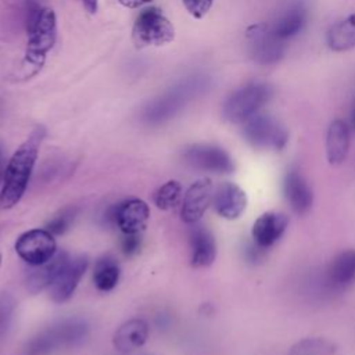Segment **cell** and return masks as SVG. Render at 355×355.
<instances>
[{
    "label": "cell",
    "instance_id": "2e32d148",
    "mask_svg": "<svg viewBox=\"0 0 355 355\" xmlns=\"http://www.w3.org/2000/svg\"><path fill=\"white\" fill-rule=\"evenodd\" d=\"M212 205L220 218L234 220L245 211V191L233 182H223L214 190Z\"/></svg>",
    "mask_w": 355,
    "mask_h": 355
},
{
    "label": "cell",
    "instance_id": "484cf974",
    "mask_svg": "<svg viewBox=\"0 0 355 355\" xmlns=\"http://www.w3.org/2000/svg\"><path fill=\"white\" fill-rule=\"evenodd\" d=\"M183 200V190L178 180H168L154 193V204L162 211L176 208Z\"/></svg>",
    "mask_w": 355,
    "mask_h": 355
},
{
    "label": "cell",
    "instance_id": "44dd1931",
    "mask_svg": "<svg viewBox=\"0 0 355 355\" xmlns=\"http://www.w3.org/2000/svg\"><path fill=\"white\" fill-rule=\"evenodd\" d=\"M69 255L65 251L57 252L50 261L43 265L33 266V269L26 276V288L29 293L36 294L53 284L58 273L67 263Z\"/></svg>",
    "mask_w": 355,
    "mask_h": 355
},
{
    "label": "cell",
    "instance_id": "8992f818",
    "mask_svg": "<svg viewBox=\"0 0 355 355\" xmlns=\"http://www.w3.org/2000/svg\"><path fill=\"white\" fill-rule=\"evenodd\" d=\"M243 137L255 150L282 151L288 143L284 126L272 115L257 112L243 122Z\"/></svg>",
    "mask_w": 355,
    "mask_h": 355
},
{
    "label": "cell",
    "instance_id": "cb8c5ba5",
    "mask_svg": "<svg viewBox=\"0 0 355 355\" xmlns=\"http://www.w3.org/2000/svg\"><path fill=\"white\" fill-rule=\"evenodd\" d=\"M119 276L121 269L114 257L105 255L96 262L93 282L100 291H111L118 284Z\"/></svg>",
    "mask_w": 355,
    "mask_h": 355
},
{
    "label": "cell",
    "instance_id": "5bb4252c",
    "mask_svg": "<svg viewBox=\"0 0 355 355\" xmlns=\"http://www.w3.org/2000/svg\"><path fill=\"white\" fill-rule=\"evenodd\" d=\"M89 266V259L85 255L69 257L57 279L53 282L50 288V297L55 302L68 301L75 293L80 279L83 277L86 269Z\"/></svg>",
    "mask_w": 355,
    "mask_h": 355
},
{
    "label": "cell",
    "instance_id": "6da1fadb",
    "mask_svg": "<svg viewBox=\"0 0 355 355\" xmlns=\"http://www.w3.org/2000/svg\"><path fill=\"white\" fill-rule=\"evenodd\" d=\"M26 49L22 62V69L29 78L36 75L43 67L49 51L57 40V15L50 7H40L31 3L26 14Z\"/></svg>",
    "mask_w": 355,
    "mask_h": 355
},
{
    "label": "cell",
    "instance_id": "d6a6232c",
    "mask_svg": "<svg viewBox=\"0 0 355 355\" xmlns=\"http://www.w3.org/2000/svg\"><path fill=\"white\" fill-rule=\"evenodd\" d=\"M82 4L85 7V10L89 14H96L97 8H98V0H82Z\"/></svg>",
    "mask_w": 355,
    "mask_h": 355
},
{
    "label": "cell",
    "instance_id": "30bf717a",
    "mask_svg": "<svg viewBox=\"0 0 355 355\" xmlns=\"http://www.w3.org/2000/svg\"><path fill=\"white\" fill-rule=\"evenodd\" d=\"M18 257L31 266H39L50 261L57 254L54 234L47 229H31L24 232L15 241Z\"/></svg>",
    "mask_w": 355,
    "mask_h": 355
},
{
    "label": "cell",
    "instance_id": "4fadbf2b",
    "mask_svg": "<svg viewBox=\"0 0 355 355\" xmlns=\"http://www.w3.org/2000/svg\"><path fill=\"white\" fill-rule=\"evenodd\" d=\"M212 196L214 186L211 179L202 178L191 183L182 200V220L187 225L200 222L208 207L212 204Z\"/></svg>",
    "mask_w": 355,
    "mask_h": 355
},
{
    "label": "cell",
    "instance_id": "277c9868",
    "mask_svg": "<svg viewBox=\"0 0 355 355\" xmlns=\"http://www.w3.org/2000/svg\"><path fill=\"white\" fill-rule=\"evenodd\" d=\"M204 89V79L189 78L164 94L148 103L143 111V121L150 125H159L178 115L184 105Z\"/></svg>",
    "mask_w": 355,
    "mask_h": 355
},
{
    "label": "cell",
    "instance_id": "1f68e13d",
    "mask_svg": "<svg viewBox=\"0 0 355 355\" xmlns=\"http://www.w3.org/2000/svg\"><path fill=\"white\" fill-rule=\"evenodd\" d=\"M123 7H128V8H137V7H141L144 4H148L154 0H118Z\"/></svg>",
    "mask_w": 355,
    "mask_h": 355
},
{
    "label": "cell",
    "instance_id": "52a82bcc",
    "mask_svg": "<svg viewBox=\"0 0 355 355\" xmlns=\"http://www.w3.org/2000/svg\"><path fill=\"white\" fill-rule=\"evenodd\" d=\"M132 36L137 47H158L175 39V28L159 8L150 7L136 17Z\"/></svg>",
    "mask_w": 355,
    "mask_h": 355
},
{
    "label": "cell",
    "instance_id": "d6986e66",
    "mask_svg": "<svg viewBox=\"0 0 355 355\" xmlns=\"http://www.w3.org/2000/svg\"><path fill=\"white\" fill-rule=\"evenodd\" d=\"M148 323L141 318H133L123 322L112 336L114 348L122 354L133 352L141 348L148 338Z\"/></svg>",
    "mask_w": 355,
    "mask_h": 355
},
{
    "label": "cell",
    "instance_id": "d4e9b609",
    "mask_svg": "<svg viewBox=\"0 0 355 355\" xmlns=\"http://www.w3.org/2000/svg\"><path fill=\"white\" fill-rule=\"evenodd\" d=\"M337 345L326 337H305L295 341L287 355H334Z\"/></svg>",
    "mask_w": 355,
    "mask_h": 355
},
{
    "label": "cell",
    "instance_id": "5b68a950",
    "mask_svg": "<svg viewBox=\"0 0 355 355\" xmlns=\"http://www.w3.org/2000/svg\"><path fill=\"white\" fill-rule=\"evenodd\" d=\"M272 87L266 83L252 82L233 92L222 107V116L230 123H243L269 101Z\"/></svg>",
    "mask_w": 355,
    "mask_h": 355
},
{
    "label": "cell",
    "instance_id": "83f0119b",
    "mask_svg": "<svg viewBox=\"0 0 355 355\" xmlns=\"http://www.w3.org/2000/svg\"><path fill=\"white\" fill-rule=\"evenodd\" d=\"M76 214H78V209L75 207H68V208H64L61 209L54 218H51L47 225H46V229L54 234V236H60V234H64L67 230L71 229L75 218H76Z\"/></svg>",
    "mask_w": 355,
    "mask_h": 355
},
{
    "label": "cell",
    "instance_id": "9a60e30c",
    "mask_svg": "<svg viewBox=\"0 0 355 355\" xmlns=\"http://www.w3.org/2000/svg\"><path fill=\"white\" fill-rule=\"evenodd\" d=\"M324 286L329 291L340 293L355 283V250L338 252L327 265L324 273Z\"/></svg>",
    "mask_w": 355,
    "mask_h": 355
},
{
    "label": "cell",
    "instance_id": "4316f807",
    "mask_svg": "<svg viewBox=\"0 0 355 355\" xmlns=\"http://www.w3.org/2000/svg\"><path fill=\"white\" fill-rule=\"evenodd\" d=\"M15 298L8 293H0V341L7 336L15 313Z\"/></svg>",
    "mask_w": 355,
    "mask_h": 355
},
{
    "label": "cell",
    "instance_id": "ffe728a7",
    "mask_svg": "<svg viewBox=\"0 0 355 355\" xmlns=\"http://www.w3.org/2000/svg\"><path fill=\"white\" fill-rule=\"evenodd\" d=\"M351 130L343 119H334L326 133V157L330 165H341L349 151Z\"/></svg>",
    "mask_w": 355,
    "mask_h": 355
},
{
    "label": "cell",
    "instance_id": "7402d4cb",
    "mask_svg": "<svg viewBox=\"0 0 355 355\" xmlns=\"http://www.w3.org/2000/svg\"><path fill=\"white\" fill-rule=\"evenodd\" d=\"M306 19L308 12L305 6L301 3H294L277 15L270 28L282 40L286 42L287 39H291L301 33L306 24Z\"/></svg>",
    "mask_w": 355,
    "mask_h": 355
},
{
    "label": "cell",
    "instance_id": "f1b7e54d",
    "mask_svg": "<svg viewBox=\"0 0 355 355\" xmlns=\"http://www.w3.org/2000/svg\"><path fill=\"white\" fill-rule=\"evenodd\" d=\"M241 255H243V259H244L245 263H248L251 266H255V265H259L265 261V258L268 255V248L259 245L251 237V240H245L243 243Z\"/></svg>",
    "mask_w": 355,
    "mask_h": 355
},
{
    "label": "cell",
    "instance_id": "7a4b0ae2",
    "mask_svg": "<svg viewBox=\"0 0 355 355\" xmlns=\"http://www.w3.org/2000/svg\"><path fill=\"white\" fill-rule=\"evenodd\" d=\"M43 136L44 132L42 128L33 130L31 136L14 151L11 158L7 161L0 190L1 209L12 208L25 194L37 159L39 146Z\"/></svg>",
    "mask_w": 355,
    "mask_h": 355
},
{
    "label": "cell",
    "instance_id": "603a6c76",
    "mask_svg": "<svg viewBox=\"0 0 355 355\" xmlns=\"http://www.w3.org/2000/svg\"><path fill=\"white\" fill-rule=\"evenodd\" d=\"M326 43L333 51H347L355 47V12L334 22L329 28Z\"/></svg>",
    "mask_w": 355,
    "mask_h": 355
},
{
    "label": "cell",
    "instance_id": "8fae6325",
    "mask_svg": "<svg viewBox=\"0 0 355 355\" xmlns=\"http://www.w3.org/2000/svg\"><path fill=\"white\" fill-rule=\"evenodd\" d=\"M148 218L150 208L140 198H129L114 204L107 212V220L115 223L123 234H140Z\"/></svg>",
    "mask_w": 355,
    "mask_h": 355
},
{
    "label": "cell",
    "instance_id": "7c38bea8",
    "mask_svg": "<svg viewBox=\"0 0 355 355\" xmlns=\"http://www.w3.org/2000/svg\"><path fill=\"white\" fill-rule=\"evenodd\" d=\"M283 194L291 211L297 215L309 212L313 204V191L297 166H288L283 175Z\"/></svg>",
    "mask_w": 355,
    "mask_h": 355
},
{
    "label": "cell",
    "instance_id": "e575fe53",
    "mask_svg": "<svg viewBox=\"0 0 355 355\" xmlns=\"http://www.w3.org/2000/svg\"><path fill=\"white\" fill-rule=\"evenodd\" d=\"M348 126H349L351 133H355V101H354V104H352V107H351V111H349Z\"/></svg>",
    "mask_w": 355,
    "mask_h": 355
},
{
    "label": "cell",
    "instance_id": "e0dca14e",
    "mask_svg": "<svg viewBox=\"0 0 355 355\" xmlns=\"http://www.w3.org/2000/svg\"><path fill=\"white\" fill-rule=\"evenodd\" d=\"M288 216L283 212H263L254 222L251 229V237L259 245L269 250L282 239L288 226Z\"/></svg>",
    "mask_w": 355,
    "mask_h": 355
},
{
    "label": "cell",
    "instance_id": "ba28073f",
    "mask_svg": "<svg viewBox=\"0 0 355 355\" xmlns=\"http://www.w3.org/2000/svg\"><path fill=\"white\" fill-rule=\"evenodd\" d=\"M247 43L251 58L259 65H275L286 51V42L265 24L252 25L247 29Z\"/></svg>",
    "mask_w": 355,
    "mask_h": 355
},
{
    "label": "cell",
    "instance_id": "ac0fdd59",
    "mask_svg": "<svg viewBox=\"0 0 355 355\" xmlns=\"http://www.w3.org/2000/svg\"><path fill=\"white\" fill-rule=\"evenodd\" d=\"M190 241V263L194 268H207L214 263L216 258V241L212 232L201 225L193 223L189 230Z\"/></svg>",
    "mask_w": 355,
    "mask_h": 355
},
{
    "label": "cell",
    "instance_id": "4dcf8cb0",
    "mask_svg": "<svg viewBox=\"0 0 355 355\" xmlns=\"http://www.w3.org/2000/svg\"><path fill=\"white\" fill-rule=\"evenodd\" d=\"M122 252L128 257L136 255L141 247V239L140 234H125L122 240Z\"/></svg>",
    "mask_w": 355,
    "mask_h": 355
},
{
    "label": "cell",
    "instance_id": "3957f363",
    "mask_svg": "<svg viewBox=\"0 0 355 355\" xmlns=\"http://www.w3.org/2000/svg\"><path fill=\"white\" fill-rule=\"evenodd\" d=\"M89 334V324L82 318H68L39 331L29 340L25 355H53L62 348L80 345Z\"/></svg>",
    "mask_w": 355,
    "mask_h": 355
},
{
    "label": "cell",
    "instance_id": "d590c367",
    "mask_svg": "<svg viewBox=\"0 0 355 355\" xmlns=\"http://www.w3.org/2000/svg\"><path fill=\"white\" fill-rule=\"evenodd\" d=\"M0 265H1V255H0Z\"/></svg>",
    "mask_w": 355,
    "mask_h": 355
},
{
    "label": "cell",
    "instance_id": "836d02e7",
    "mask_svg": "<svg viewBox=\"0 0 355 355\" xmlns=\"http://www.w3.org/2000/svg\"><path fill=\"white\" fill-rule=\"evenodd\" d=\"M7 162H6V155H4V148L0 143V183H3V178H4V171H6Z\"/></svg>",
    "mask_w": 355,
    "mask_h": 355
},
{
    "label": "cell",
    "instance_id": "f546056e",
    "mask_svg": "<svg viewBox=\"0 0 355 355\" xmlns=\"http://www.w3.org/2000/svg\"><path fill=\"white\" fill-rule=\"evenodd\" d=\"M212 1L214 0H182L187 12L197 19H200L208 14V11L212 7Z\"/></svg>",
    "mask_w": 355,
    "mask_h": 355
},
{
    "label": "cell",
    "instance_id": "9c48e42d",
    "mask_svg": "<svg viewBox=\"0 0 355 355\" xmlns=\"http://www.w3.org/2000/svg\"><path fill=\"white\" fill-rule=\"evenodd\" d=\"M183 159L194 169L218 175H229L236 169L230 154L216 144H191L184 150Z\"/></svg>",
    "mask_w": 355,
    "mask_h": 355
}]
</instances>
